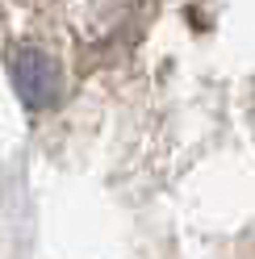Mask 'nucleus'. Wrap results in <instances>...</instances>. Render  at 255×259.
<instances>
[{
    "mask_svg": "<svg viewBox=\"0 0 255 259\" xmlns=\"http://www.w3.org/2000/svg\"><path fill=\"white\" fill-rule=\"evenodd\" d=\"M9 75L25 109H51L63 96V67L42 46H13L9 51Z\"/></svg>",
    "mask_w": 255,
    "mask_h": 259,
    "instance_id": "f257e3e1",
    "label": "nucleus"
}]
</instances>
